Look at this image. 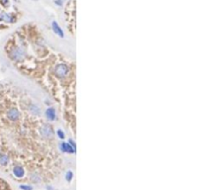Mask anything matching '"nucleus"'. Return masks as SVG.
I'll list each match as a JSON object with an SVG mask.
<instances>
[{"label": "nucleus", "mask_w": 203, "mask_h": 190, "mask_svg": "<svg viewBox=\"0 0 203 190\" xmlns=\"http://www.w3.org/2000/svg\"><path fill=\"white\" fill-rule=\"evenodd\" d=\"M55 72L57 73V75L58 77H64L67 74V72H69V67H67L66 64H60L55 68Z\"/></svg>", "instance_id": "obj_2"}, {"label": "nucleus", "mask_w": 203, "mask_h": 190, "mask_svg": "<svg viewBox=\"0 0 203 190\" xmlns=\"http://www.w3.org/2000/svg\"><path fill=\"white\" fill-rule=\"evenodd\" d=\"M0 19H1V20H4V21H6V22H11V21H12L11 17H10V16H8L7 14H2V15H1V17H0Z\"/></svg>", "instance_id": "obj_8"}, {"label": "nucleus", "mask_w": 203, "mask_h": 190, "mask_svg": "<svg viewBox=\"0 0 203 190\" xmlns=\"http://www.w3.org/2000/svg\"><path fill=\"white\" fill-rule=\"evenodd\" d=\"M7 118L10 121H17L20 118V112L16 108H11L7 111Z\"/></svg>", "instance_id": "obj_3"}, {"label": "nucleus", "mask_w": 203, "mask_h": 190, "mask_svg": "<svg viewBox=\"0 0 203 190\" xmlns=\"http://www.w3.org/2000/svg\"><path fill=\"white\" fill-rule=\"evenodd\" d=\"M20 187L22 189H24V190H31V189H32V187H31V186H28V185H21Z\"/></svg>", "instance_id": "obj_9"}, {"label": "nucleus", "mask_w": 203, "mask_h": 190, "mask_svg": "<svg viewBox=\"0 0 203 190\" xmlns=\"http://www.w3.org/2000/svg\"><path fill=\"white\" fill-rule=\"evenodd\" d=\"M58 136H60L61 137V138H63V131H61V130H58Z\"/></svg>", "instance_id": "obj_11"}, {"label": "nucleus", "mask_w": 203, "mask_h": 190, "mask_svg": "<svg viewBox=\"0 0 203 190\" xmlns=\"http://www.w3.org/2000/svg\"><path fill=\"white\" fill-rule=\"evenodd\" d=\"M46 114H47V117L50 120H54L55 118H56V112H55V110H54L53 108L48 109L47 112H46Z\"/></svg>", "instance_id": "obj_6"}, {"label": "nucleus", "mask_w": 203, "mask_h": 190, "mask_svg": "<svg viewBox=\"0 0 203 190\" xmlns=\"http://www.w3.org/2000/svg\"><path fill=\"white\" fill-rule=\"evenodd\" d=\"M72 172H69V173H67V175H66V179L67 180H70V179H72Z\"/></svg>", "instance_id": "obj_12"}, {"label": "nucleus", "mask_w": 203, "mask_h": 190, "mask_svg": "<svg viewBox=\"0 0 203 190\" xmlns=\"http://www.w3.org/2000/svg\"><path fill=\"white\" fill-rule=\"evenodd\" d=\"M8 163H9V158L7 155L3 154V152H0V166H7Z\"/></svg>", "instance_id": "obj_5"}, {"label": "nucleus", "mask_w": 203, "mask_h": 190, "mask_svg": "<svg viewBox=\"0 0 203 190\" xmlns=\"http://www.w3.org/2000/svg\"><path fill=\"white\" fill-rule=\"evenodd\" d=\"M53 29L54 31L56 32L58 35H60L61 37H63V31H61V29L60 27H58V25L57 24V22H54L53 23Z\"/></svg>", "instance_id": "obj_7"}, {"label": "nucleus", "mask_w": 203, "mask_h": 190, "mask_svg": "<svg viewBox=\"0 0 203 190\" xmlns=\"http://www.w3.org/2000/svg\"><path fill=\"white\" fill-rule=\"evenodd\" d=\"M0 3H2L3 6H8V0H0Z\"/></svg>", "instance_id": "obj_10"}, {"label": "nucleus", "mask_w": 203, "mask_h": 190, "mask_svg": "<svg viewBox=\"0 0 203 190\" xmlns=\"http://www.w3.org/2000/svg\"><path fill=\"white\" fill-rule=\"evenodd\" d=\"M13 173L16 177H22L24 175V169L22 166H14Z\"/></svg>", "instance_id": "obj_4"}, {"label": "nucleus", "mask_w": 203, "mask_h": 190, "mask_svg": "<svg viewBox=\"0 0 203 190\" xmlns=\"http://www.w3.org/2000/svg\"><path fill=\"white\" fill-rule=\"evenodd\" d=\"M40 133H41V135L44 136L46 139H50L54 136L53 128L50 125H47V124H45V125H43L40 128Z\"/></svg>", "instance_id": "obj_1"}]
</instances>
